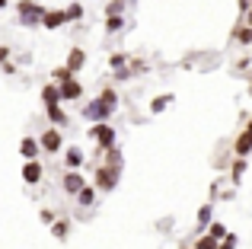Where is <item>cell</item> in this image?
I'll return each mask as SVG.
<instances>
[{"label": "cell", "instance_id": "obj_1", "mask_svg": "<svg viewBox=\"0 0 252 249\" xmlns=\"http://www.w3.org/2000/svg\"><path fill=\"white\" fill-rule=\"evenodd\" d=\"M115 106H118L115 90H102V93H99V99H93L90 106L83 109V112H86V119H90V122L102 124V119H109V115L115 112Z\"/></svg>", "mask_w": 252, "mask_h": 249}, {"label": "cell", "instance_id": "obj_2", "mask_svg": "<svg viewBox=\"0 0 252 249\" xmlns=\"http://www.w3.org/2000/svg\"><path fill=\"white\" fill-rule=\"evenodd\" d=\"M90 137L96 141L99 150H112V147H115V131H112L109 124H93V128H90Z\"/></svg>", "mask_w": 252, "mask_h": 249}, {"label": "cell", "instance_id": "obj_3", "mask_svg": "<svg viewBox=\"0 0 252 249\" xmlns=\"http://www.w3.org/2000/svg\"><path fill=\"white\" fill-rule=\"evenodd\" d=\"M42 16H45V10L38 3H32V0H23V3H19V19H23L26 26L42 23Z\"/></svg>", "mask_w": 252, "mask_h": 249}, {"label": "cell", "instance_id": "obj_4", "mask_svg": "<svg viewBox=\"0 0 252 249\" xmlns=\"http://www.w3.org/2000/svg\"><path fill=\"white\" fill-rule=\"evenodd\" d=\"M115 182H118V169L115 166H96V186L102 188V192L115 188Z\"/></svg>", "mask_w": 252, "mask_h": 249}, {"label": "cell", "instance_id": "obj_5", "mask_svg": "<svg viewBox=\"0 0 252 249\" xmlns=\"http://www.w3.org/2000/svg\"><path fill=\"white\" fill-rule=\"evenodd\" d=\"M58 93H61V99H80L83 87L74 80V77H67V80H61V87H58Z\"/></svg>", "mask_w": 252, "mask_h": 249}, {"label": "cell", "instance_id": "obj_6", "mask_svg": "<svg viewBox=\"0 0 252 249\" xmlns=\"http://www.w3.org/2000/svg\"><path fill=\"white\" fill-rule=\"evenodd\" d=\"M38 147H42V150H48V154L61 150V134H58L55 128H48V131L42 134V141H38Z\"/></svg>", "mask_w": 252, "mask_h": 249}, {"label": "cell", "instance_id": "obj_7", "mask_svg": "<svg viewBox=\"0 0 252 249\" xmlns=\"http://www.w3.org/2000/svg\"><path fill=\"white\" fill-rule=\"evenodd\" d=\"M61 186H64V192H67V195H77V192H80V188L86 186V182H83V176H80V173H74V169H70V173L64 176Z\"/></svg>", "mask_w": 252, "mask_h": 249}, {"label": "cell", "instance_id": "obj_8", "mask_svg": "<svg viewBox=\"0 0 252 249\" xmlns=\"http://www.w3.org/2000/svg\"><path fill=\"white\" fill-rule=\"evenodd\" d=\"M23 179L29 182V186H35V182L42 179V163H38V160H29V163L23 166Z\"/></svg>", "mask_w": 252, "mask_h": 249}, {"label": "cell", "instance_id": "obj_9", "mask_svg": "<svg viewBox=\"0 0 252 249\" xmlns=\"http://www.w3.org/2000/svg\"><path fill=\"white\" fill-rule=\"evenodd\" d=\"M64 163H67V169H80L83 166V150L80 147H67V154H64Z\"/></svg>", "mask_w": 252, "mask_h": 249}, {"label": "cell", "instance_id": "obj_10", "mask_svg": "<svg viewBox=\"0 0 252 249\" xmlns=\"http://www.w3.org/2000/svg\"><path fill=\"white\" fill-rule=\"evenodd\" d=\"M83 64H86V55H83L80 48H74V51L67 55V74H77V70H80Z\"/></svg>", "mask_w": 252, "mask_h": 249}, {"label": "cell", "instance_id": "obj_11", "mask_svg": "<svg viewBox=\"0 0 252 249\" xmlns=\"http://www.w3.org/2000/svg\"><path fill=\"white\" fill-rule=\"evenodd\" d=\"M42 23L48 26V29H58V26H64L67 19H64V10H48V13L42 16Z\"/></svg>", "mask_w": 252, "mask_h": 249}, {"label": "cell", "instance_id": "obj_12", "mask_svg": "<svg viewBox=\"0 0 252 249\" xmlns=\"http://www.w3.org/2000/svg\"><path fill=\"white\" fill-rule=\"evenodd\" d=\"M19 154H23L26 160H35V154H38V141H32V137H23V144H19Z\"/></svg>", "mask_w": 252, "mask_h": 249}, {"label": "cell", "instance_id": "obj_13", "mask_svg": "<svg viewBox=\"0 0 252 249\" xmlns=\"http://www.w3.org/2000/svg\"><path fill=\"white\" fill-rule=\"evenodd\" d=\"M233 150H236V156H246L249 150H252V137L246 134V131H243L240 137H236V144H233Z\"/></svg>", "mask_w": 252, "mask_h": 249}, {"label": "cell", "instance_id": "obj_14", "mask_svg": "<svg viewBox=\"0 0 252 249\" xmlns=\"http://www.w3.org/2000/svg\"><path fill=\"white\" fill-rule=\"evenodd\" d=\"M42 99H45V106H58L61 93H58V87H55V83H48V87L42 90Z\"/></svg>", "mask_w": 252, "mask_h": 249}, {"label": "cell", "instance_id": "obj_15", "mask_svg": "<svg viewBox=\"0 0 252 249\" xmlns=\"http://www.w3.org/2000/svg\"><path fill=\"white\" fill-rule=\"evenodd\" d=\"M93 198H96V188H93V186H83L80 192H77V201H80L83 208H86V205H93Z\"/></svg>", "mask_w": 252, "mask_h": 249}, {"label": "cell", "instance_id": "obj_16", "mask_svg": "<svg viewBox=\"0 0 252 249\" xmlns=\"http://www.w3.org/2000/svg\"><path fill=\"white\" fill-rule=\"evenodd\" d=\"M83 16V6L80 3H70L67 10H64V19H80Z\"/></svg>", "mask_w": 252, "mask_h": 249}, {"label": "cell", "instance_id": "obj_17", "mask_svg": "<svg viewBox=\"0 0 252 249\" xmlns=\"http://www.w3.org/2000/svg\"><path fill=\"white\" fill-rule=\"evenodd\" d=\"M169 102H172V96H157V99H154V106H150V109H154V112H163V109H166Z\"/></svg>", "mask_w": 252, "mask_h": 249}, {"label": "cell", "instance_id": "obj_18", "mask_svg": "<svg viewBox=\"0 0 252 249\" xmlns=\"http://www.w3.org/2000/svg\"><path fill=\"white\" fill-rule=\"evenodd\" d=\"M198 227H211V208H208V205L198 211Z\"/></svg>", "mask_w": 252, "mask_h": 249}, {"label": "cell", "instance_id": "obj_19", "mask_svg": "<svg viewBox=\"0 0 252 249\" xmlns=\"http://www.w3.org/2000/svg\"><path fill=\"white\" fill-rule=\"evenodd\" d=\"M48 115H51V122H58V124H64V122H67V115H64L58 106H48Z\"/></svg>", "mask_w": 252, "mask_h": 249}, {"label": "cell", "instance_id": "obj_20", "mask_svg": "<svg viewBox=\"0 0 252 249\" xmlns=\"http://www.w3.org/2000/svg\"><path fill=\"white\" fill-rule=\"evenodd\" d=\"M236 38H240L243 45H249L252 42V29H249V26H240V29H236Z\"/></svg>", "mask_w": 252, "mask_h": 249}, {"label": "cell", "instance_id": "obj_21", "mask_svg": "<svg viewBox=\"0 0 252 249\" xmlns=\"http://www.w3.org/2000/svg\"><path fill=\"white\" fill-rule=\"evenodd\" d=\"M208 237H214L217 243H220V240L227 237V230H223V224H211V233H208Z\"/></svg>", "mask_w": 252, "mask_h": 249}, {"label": "cell", "instance_id": "obj_22", "mask_svg": "<svg viewBox=\"0 0 252 249\" xmlns=\"http://www.w3.org/2000/svg\"><path fill=\"white\" fill-rule=\"evenodd\" d=\"M243 173H246V160H236V163H233V182H240Z\"/></svg>", "mask_w": 252, "mask_h": 249}, {"label": "cell", "instance_id": "obj_23", "mask_svg": "<svg viewBox=\"0 0 252 249\" xmlns=\"http://www.w3.org/2000/svg\"><path fill=\"white\" fill-rule=\"evenodd\" d=\"M198 249H217L214 237H198Z\"/></svg>", "mask_w": 252, "mask_h": 249}, {"label": "cell", "instance_id": "obj_24", "mask_svg": "<svg viewBox=\"0 0 252 249\" xmlns=\"http://www.w3.org/2000/svg\"><path fill=\"white\" fill-rule=\"evenodd\" d=\"M217 249H236V237H233V233H227V237L217 243Z\"/></svg>", "mask_w": 252, "mask_h": 249}, {"label": "cell", "instance_id": "obj_25", "mask_svg": "<svg viewBox=\"0 0 252 249\" xmlns=\"http://www.w3.org/2000/svg\"><path fill=\"white\" fill-rule=\"evenodd\" d=\"M122 26H125V19H122V16H109V32H118Z\"/></svg>", "mask_w": 252, "mask_h": 249}, {"label": "cell", "instance_id": "obj_26", "mask_svg": "<svg viewBox=\"0 0 252 249\" xmlns=\"http://www.w3.org/2000/svg\"><path fill=\"white\" fill-rule=\"evenodd\" d=\"M125 61H128V58H125L122 51H118V55H112V67H115V70H122V67H125Z\"/></svg>", "mask_w": 252, "mask_h": 249}, {"label": "cell", "instance_id": "obj_27", "mask_svg": "<svg viewBox=\"0 0 252 249\" xmlns=\"http://www.w3.org/2000/svg\"><path fill=\"white\" fill-rule=\"evenodd\" d=\"M55 237H58V240L67 237V224H55Z\"/></svg>", "mask_w": 252, "mask_h": 249}, {"label": "cell", "instance_id": "obj_28", "mask_svg": "<svg viewBox=\"0 0 252 249\" xmlns=\"http://www.w3.org/2000/svg\"><path fill=\"white\" fill-rule=\"evenodd\" d=\"M38 218H42V224H55V211H42Z\"/></svg>", "mask_w": 252, "mask_h": 249}, {"label": "cell", "instance_id": "obj_29", "mask_svg": "<svg viewBox=\"0 0 252 249\" xmlns=\"http://www.w3.org/2000/svg\"><path fill=\"white\" fill-rule=\"evenodd\" d=\"M118 13H122V3H118V0H115V3H109V16H118Z\"/></svg>", "mask_w": 252, "mask_h": 249}, {"label": "cell", "instance_id": "obj_30", "mask_svg": "<svg viewBox=\"0 0 252 249\" xmlns=\"http://www.w3.org/2000/svg\"><path fill=\"white\" fill-rule=\"evenodd\" d=\"M249 6H252V0H240V10H246V13H249Z\"/></svg>", "mask_w": 252, "mask_h": 249}, {"label": "cell", "instance_id": "obj_31", "mask_svg": "<svg viewBox=\"0 0 252 249\" xmlns=\"http://www.w3.org/2000/svg\"><path fill=\"white\" fill-rule=\"evenodd\" d=\"M246 134H249V137H252V122H249V124H246Z\"/></svg>", "mask_w": 252, "mask_h": 249}, {"label": "cell", "instance_id": "obj_32", "mask_svg": "<svg viewBox=\"0 0 252 249\" xmlns=\"http://www.w3.org/2000/svg\"><path fill=\"white\" fill-rule=\"evenodd\" d=\"M249 29H252V6H249Z\"/></svg>", "mask_w": 252, "mask_h": 249}]
</instances>
